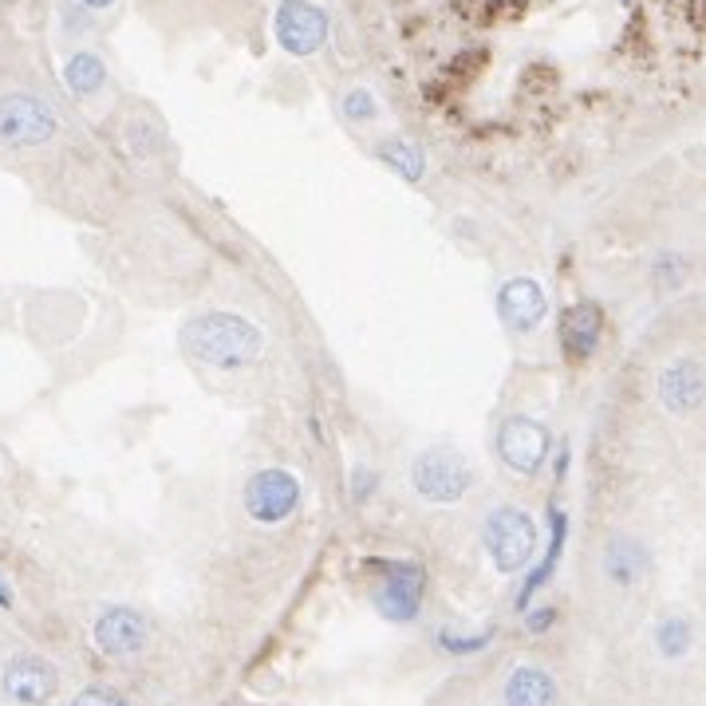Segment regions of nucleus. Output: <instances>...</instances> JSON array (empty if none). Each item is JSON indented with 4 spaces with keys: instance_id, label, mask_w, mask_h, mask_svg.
<instances>
[{
    "instance_id": "20e7f679",
    "label": "nucleus",
    "mask_w": 706,
    "mask_h": 706,
    "mask_svg": "<svg viewBox=\"0 0 706 706\" xmlns=\"http://www.w3.org/2000/svg\"><path fill=\"white\" fill-rule=\"evenodd\" d=\"M411 489L431 505H459L474 489V466L454 446H426L411 462Z\"/></svg>"
},
{
    "instance_id": "bb28decb",
    "label": "nucleus",
    "mask_w": 706,
    "mask_h": 706,
    "mask_svg": "<svg viewBox=\"0 0 706 706\" xmlns=\"http://www.w3.org/2000/svg\"><path fill=\"white\" fill-rule=\"evenodd\" d=\"M83 4H87V9H110L115 0H83Z\"/></svg>"
},
{
    "instance_id": "6e6552de",
    "label": "nucleus",
    "mask_w": 706,
    "mask_h": 706,
    "mask_svg": "<svg viewBox=\"0 0 706 706\" xmlns=\"http://www.w3.org/2000/svg\"><path fill=\"white\" fill-rule=\"evenodd\" d=\"M273 32L288 55H313L328 40V12L316 0H285L276 9Z\"/></svg>"
},
{
    "instance_id": "a211bd4d",
    "label": "nucleus",
    "mask_w": 706,
    "mask_h": 706,
    "mask_svg": "<svg viewBox=\"0 0 706 706\" xmlns=\"http://www.w3.org/2000/svg\"><path fill=\"white\" fill-rule=\"evenodd\" d=\"M652 640L663 660H683L691 652V643H695V628H691L687 615H663L660 624H655Z\"/></svg>"
},
{
    "instance_id": "f8f14e48",
    "label": "nucleus",
    "mask_w": 706,
    "mask_h": 706,
    "mask_svg": "<svg viewBox=\"0 0 706 706\" xmlns=\"http://www.w3.org/2000/svg\"><path fill=\"white\" fill-rule=\"evenodd\" d=\"M0 687L20 706H44L60 691V671L40 655H17L0 671Z\"/></svg>"
},
{
    "instance_id": "6ab92c4d",
    "label": "nucleus",
    "mask_w": 706,
    "mask_h": 706,
    "mask_svg": "<svg viewBox=\"0 0 706 706\" xmlns=\"http://www.w3.org/2000/svg\"><path fill=\"white\" fill-rule=\"evenodd\" d=\"M494 640H497V628H486V632H450V628H439V632H434V647H439L442 655H454V660L482 655Z\"/></svg>"
},
{
    "instance_id": "0eeeda50",
    "label": "nucleus",
    "mask_w": 706,
    "mask_h": 706,
    "mask_svg": "<svg viewBox=\"0 0 706 706\" xmlns=\"http://www.w3.org/2000/svg\"><path fill=\"white\" fill-rule=\"evenodd\" d=\"M55 135V110L32 92L0 95V143L9 147H44Z\"/></svg>"
},
{
    "instance_id": "4be33fe9",
    "label": "nucleus",
    "mask_w": 706,
    "mask_h": 706,
    "mask_svg": "<svg viewBox=\"0 0 706 706\" xmlns=\"http://www.w3.org/2000/svg\"><path fill=\"white\" fill-rule=\"evenodd\" d=\"M683 276H687V265H683V257H675V253H663V257H655L652 265V285L660 296L675 293V288L683 285Z\"/></svg>"
},
{
    "instance_id": "f3484780",
    "label": "nucleus",
    "mask_w": 706,
    "mask_h": 706,
    "mask_svg": "<svg viewBox=\"0 0 706 706\" xmlns=\"http://www.w3.org/2000/svg\"><path fill=\"white\" fill-rule=\"evenodd\" d=\"M376 158L403 182H422V175H426V155L414 147L411 138H387L383 147L376 150Z\"/></svg>"
},
{
    "instance_id": "aec40b11",
    "label": "nucleus",
    "mask_w": 706,
    "mask_h": 706,
    "mask_svg": "<svg viewBox=\"0 0 706 706\" xmlns=\"http://www.w3.org/2000/svg\"><path fill=\"white\" fill-rule=\"evenodd\" d=\"M103 75H107L103 72V60L92 52H75L64 67V80L72 87V95H95L103 87Z\"/></svg>"
},
{
    "instance_id": "5701e85b",
    "label": "nucleus",
    "mask_w": 706,
    "mask_h": 706,
    "mask_svg": "<svg viewBox=\"0 0 706 706\" xmlns=\"http://www.w3.org/2000/svg\"><path fill=\"white\" fill-rule=\"evenodd\" d=\"M376 486H379V474H376L371 466L351 470V502H356V505H367V502H371Z\"/></svg>"
},
{
    "instance_id": "39448f33",
    "label": "nucleus",
    "mask_w": 706,
    "mask_h": 706,
    "mask_svg": "<svg viewBox=\"0 0 706 706\" xmlns=\"http://www.w3.org/2000/svg\"><path fill=\"white\" fill-rule=\"evenodd\" d=\"M494 454L514 477H537L552 459V434L533 414H509L497 422Z\"/></svg>"
},
{
    "instance_id": "1a4fd4ad",
    "label": "nucleus",
    "mask_w": 706,
    "mask_h": 706,
    "mask_svg": "<svg viewBox=\"0 0 706 706\" xmlns=\"http://www.w3.org/2000/svg\"><path fill=\"white\" fill-rule=\"evenodd\" d=\"M655 394H660V407L675 419H691L706 407V371L698 359L683 356L671 359L667 367L655 379Z\"/></svg>"
},
{
    "instance_id": "dca6fc26",
    "label": "nucleus",
    "mask_w": 706,
    "mask_h": 706,
    "mask_svg": "<svg viewBox=\"0 0 706 706\" xmlns=\"http://www.w3.org/2000/svg\"><path fill=\"white\" fill-rule=\"evenodd\" d=\"M502 706H557V679L545 667L517 663L502 683Z\"/></svg>"
},
{
    "instance_id": "412c9836",
    "label": "nucleus",
    "mask_w": 706,
    "mask_h": 706,
    "mask_svg": "<svg viewBox=\"0 0 706 706\" xmlns=\"http://www.w3.org/2000/svg\"><path fill=\"white\" fill-rule=\"evenodd\" d=\"M340 115L348 123H356V127H367V123H376L379 115H383V107H379L371 87H351V92L340 99Z\"/></svg>"
},
{
    "instance_id": "f03ea898",
    "label": "nucleus",
    "mask_w": 706,
    "mask_h": 706,
    "mask_svg": "<svg viewBox=\"0 0 706 706\" xmlns=\"http://www.w3.org/2000/svg\"><path fill=\"white\" fill-rule=\"evenodd\" d=\"M371 572V588L367 600L383 615L387 624H414L426 600V569L411 557H383L367 560L363 565Z\"/></svg>"
},
{
    "instance_id": "a878e982",
    "label": "nucleus",
    "mask_w": 706,
    "mask_h": 706,
    "mask_svg": "<svg viewBox=\"0 0 706 706\" xmlns=\"http://www.w3.org/2000/svg\"><path fill=\"white\" fill-rule=\"evenodd\" d=\"M552 459H557V466H552V474H557V482H560V477H565V470H569V462H572V450H569V442H560V446H557V454H552Z\"/></svg>"
},
{
    "instance_id": "393cba45",
    "label": "nucleus",
    "mask_w": 706,
    "mask_h": 706,
    "mask_svg": "<svg viewBox=\"0 0 706 706\" xmlns=\"http://www.w3.org/2000/svg\"><path fill=\"white\" fill-rule=\"evenodd\" d=\"M72 706H127V698L115 695V691H107V687H87L72 698Z\"/></svg>"
},
{
    "instance_id": "4468645a",
    "label": "nucleus",
    "mask_w": 706,
    "mask_h": 706,
    "mask_svg": "<svg viewBox=\"0 0 706 706\" xmlns=\"http://www.w3.org/2000/svg\"><path fill=\"white\" fill-rule=\"evenodd\" d=\"M143 643H147V620L135 608H107L95 620V647L103 655L123 660V655L143 652Z\"/></svg>"
},
{
    "instance_id": "b1692460",
    "label": "nucleus",
    "mask_w": 706,
    "mask_h": 706,
    "mask_svg": "<svg viewBox=\"0 0 706 706\" xmlns=\"http://www.w3.org/2000/svg\"><path fill=\"white\" fill-rule=\"evenodd\" d=\"M521 620H525V632H529V635H545L552 624H557V608H552V604H533L529 612H521Z\"/></svg>"
},
{
    "instance_id": "cd10ccee",
    "label": "nucleus",
    "mask_w": 706,
    "mask_h": 706,
    "mask_svg": "<svg viewBox=\"0 0 706 706\" xmlns=\"http://www.w3.org/2000/svg\"><path fill=\"white\" fill-rule=\"evenodd\" d=\"M0 608H12V592L4 584H0Z\"/></svg>"
},
{
    "instance_id": "f257e3e1",
    "label": "nucleus",
    "mask_w": 706,
    "mask_h": 706,
    "mask_svg": "<svg viewBox=\"0 0 706 706\" xmlns=\"http://www.w3.org/2000/svg\"><path fill=\"white\" fill-rule=\"evenodd\" d=\"M265 336L253 320L238 313H202L186 320L182 328V351L190 359L218 371H241V367L257 363Z\"/></svg>"
},
{
    "instance_id": "9d476101",
    "label": "nucleus",
    "mask_w": 706,
    "mask_h": 706,
    "mask_svg": "<svg viewBox=\"0 0 706 706\" xmlns=\"http://www.w3.org/2000/svg\"><path fill=\"white\" fill-rule=\"evenodd\" d=\"M549 316V296H545L541 281L533 276H509L502 288H497V320L505 324L517 336H529L537 331Z\"/></svg>"
},
{
    "instance_id": "ddd939ff",
    "label": "nucleus",
    "mask_w": 706,
    "mask_h": 706,
    "mask_svg": "<svg viewBox=\"0 0 706 706\" xmlns=\"http://www.w3.org/2000/svg\"><path fill=\"white\" fill-rule=\"evenodd\" d=\"M560 351L569 363H584L604 344V308L597 301H577L560 313Z\"/></svg>"
},
{
    "instance_id": "2eb2a0df",
    "label": "nucleus",
    "mask_w": 706,
    "mask_h": 706,
    "mask_svg": "<svg viewBox=\"0 0 706 706\" xmlns=\"http://www.w3.org/2000/svg\"><path fill=\"white\" fill-rule=\"evenodd\" d=\"M600 572H604L608 584L635 588L652 572V552L643 549V541L624 537V533H620V537H608L604 552H600Z\"/></svg>"
},
{
    "instance_id": "9b49d317",
    "label": "nucleus",
    "mask_w": 706,
    "mask_h": 706,
    "mask_svg": "<svg viewBox=\"0 0 706 706\" xmlns=\"http://www.w3.org/2000/svg\"><path fill=\"white\" fill-rule=\"evenodd\" d=\"M565 545H569V514H565L560 505H549V545H545V549L537 552V560L525 569V580L514 597L517 612H529V608L537 604V597L552 584L560 557H565Z\"/></svg>"
},
{
    "instance_id": "7ed1b4c3",
    "label": "nucleus",
    "mask_w": 706,
    "mask_h": 706,
    "mask_svg": "<svg viewBox=\"0 0 706 706\" xmlns=\"http://www.w3.org/2000/svg\"><path fill=\"white\" fill-rule=\"evenodd\" d=\"M482 545H486L489 565L497 572H505V577H514V572H525L537 560L541 529L521 505H497V509L486 514V525H482Z\"/></svg>"
},
{
    "instance_id": "423d86ee",
    "label": "nucleus",
    "mask_w": 706,
    "mask_h": 706,
    "mask_svg": "<svg viewBox=\"0 0 706 706\" xmlns=\"http://www.w3.org/2000/svg\"><path fill=\"white\" fill-rule=\"evenodd\" d=\"M304 482L285 466H265L249 477L241 489V505H245L249 521L257 525H285L288 517L301 509Z\"/></svg>"
}]
</instances>
